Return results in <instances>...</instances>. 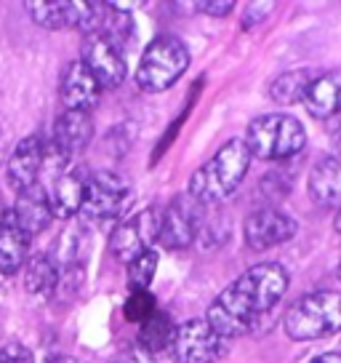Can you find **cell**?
<instances>
[{"label":"cell","instance_id":"cell-1","mask_svg":"<svg viewBox=\"0 0 341 363\" xmlns=\"http://www.w3.org/2000/svg\"><path fill=\"white\" fill-rule=\"evenodd\" d=\"M288 289V272L280 262H262L238 275L208 307L205 323L221 340L248 334L259 318H264Z\"/></svg>","mask_w":341,"mask_h":363},{"label":"cell","instance_id":"cell-2","mask_svg":"<svg viewBox=\"0 0 341 363\" xmlns=\"http://www.w3.org/2000/svg\"><path fill=\"white\" fill-rule=\"evenodd\" d=\"M250 169V152L243 139H229L211 160L190 177V198L197 206H219L238 193Z\"/></svg>","mask_w":341,"mask_h":363},{"label":"cell","instance_id":"cell-3","mask_svg":"<svg viewBox=\"0 0 341 363\" xmlns=\"http://www.w3.org/2000/svg\"><path fill=\"white\" fill-rule=\"evenodd\" d=\"M307 142V131L291 115L270 113L248 123L243 145L250 152V158L259 160H288L299 155Z\"/></svg>","mask_w":341,"mask_h":363},{"label":"cell","instance_id":"cell-4","mask_svg":"<svg viewBox=\"0 0 341 363\" xmlns=\"http://www.w3.org/2000/svg\"><path fill=\"white\" fill-rule=\"evenodd\" d=\"M285 334L294 342L323 340L341 331V294L339 291H309L288 307L283 318Z\"/></svg>","mask_w":341,"mask_h":363},{"label":"cell","instance_id":"cell-5","mask_svg":"<svg viewBox=\"0 0 341 363\" xmlns=\"http://www.w3.org/2000/svg\"><path fill=\"white\" fill-rule=\"evenodd\" d=\"M190 67V48L176 35H158L149 40L137 67V86L147 94L168 91Z\"/></svg>","mask_w":341,"mask_h":363},{"label":"cell","instance_id":"cell-6","mask_svg":"<svg viewBox=\"0 0 341 363\" xmlns=\"http://www.w3.org/2000/svg\"><path fill=\"white\" fill-rule=\"evenodd\" d=\"M131 201V184L115 171H96L86 179L78 214L91 225H110Z\"/></svg>","mask_w":341,"mask_h":363},{"label":"cell","instance_id":"cell-7","mask_svg":"<svg viewBox=\"0 0 341 363\" xmlns=\"http://www.w3.org/2000/svg\"><path fill=\"white\" fill-rule=\"evenodd\" d=\"M227 340H221L216 331L205 323V318H192L176 326L170 342V358L176 363H216L224 355Z\"/></svg>","mask_w":341,"mask_h":363},{"label":"cell","instance_id":"cell-8","mask_svg":"<svg viewBox=\"0 0 341 363\" xmlns=\"http://www.w3.org/2000/svg\"><path fill=\"white\" fill-rule=\"evenodd\" d=\"M160 230V208H141L139 214L128 216L125 222L115 227L112 238H110V251L117 262L131 264L141 257L144 251L152 249V243L158 240Z\"/></svg>","mask_w":341,"mask_h":363},{"label":"cell","instance_id":"cell-9","mask_svg":"<svg viewBox=\"0 0 341 363\" xmlns=\"http://www.w3.org/2000/svg\"><path fill=\"white\" fill-rule=\"evenodd\" d=\"M54 155V169H51V177H48V184L40 187L43 195H46V203L51 208V216L54 219H69L80 211V203H83V190H86V174L75 166H69V160H64L62 155Z\"/></svg>","mask_w":341,"mask_h":363},{"label":"cell","instance_id":"cell-10","mask_svg":"<svg viewBox=\"0 0 341 363\" xmlns=\"http://www.w3.org/2000/svg\"><path fill=\"white\" fill-rule=\"evenodd\" d=\"M80 62L88 67V72L93 75V80L99 83V89H117L128 75L125 67L123 51L107 40L102 33L86 35L83 40V51H80Z\"/></svg>","mask_w":341,"mask_h":363},{"label":"cell","instance_id":"cell-11","mask_svg":"<svg viewBox=\"0 0 341 363\" xmlns=\"http://www.w3.org/2000/svg\"><path fill=\"white\" fill-rule=\"evenodd\" d=\"M296 233H299V222L280 208H259L243 222L245 246L253 251H267L280 243H288Z\"/></svg>","mask_w":341,"mask_h":363},{"label":"cell","instance_id":"cell-12","mask_svg":"<svg viewBox=\"0 0 341 363\" xmlns=\"http://www.w3.org/2000/svg\"><path fill=\"white\" fill-rule=\"evenodd\" d=\"M197 235V203L192 198H176L166 208H160L158 240L166 249H187Z\"/></svg>","mask_w":341,"mask_h":363},{"label":"cell","instance_id":"cell-13","mask_svg":"<svg viewBox=\"0 0 341 363\" xmlns=\"http://www.w3.org/2000/svg\"><path fill=\"white\" fill-rule=\"evenodd\" d=\"M46 163V145L37 136H24L8 158L6 179L13 187V193L22 195L40 187V174Z\"/></svg>","mask_w":341,"mask_h":363},{"label":"cell","instance_id":"cell-14","mask_svg":"<svg viewBox=\"0 0 341 363\" xmlns=\"http://www.w3.org/2000/svg\"><path fill=\"white\" fill-rule=\"evenodd\" d=\"M93 139V121L91 113H75L64 110L54 123L51 131V150L64 160H72L91 145Z\"/></svg>","mask_w":341,"mask_h":363},{"label":"cell","instance_id":"cell-15","mask_svg":"<svg viewBox=\"0 0 341 363\" xmlns=\"http://www.w3.org/2000/svg\"><path fill=\"white\" fill-rule=\"evenodd\" d=\"M59 94H62V102L67 110H75V113H91L96 102H99V83L93 80V75L88 72V67L75 59L69 62L64 72H62V86H59Z\"/></svg>","mask_w":341,"mask_h":363},{"label":"cell","instance_id":"cell-16","mask_svg":"<svg viewBox=\"0 0 341 363\" xmlns=\"http://www.w3.org/2000/svg\"><path fill=\"white\" fill-rule=\"evenodd\" d=\"M30 259V235L24 233L13 211L8 208L0 216V272L13 275Z\"/></svg>","mask_w":341,"mask_h":363},{"label":"cell","instance_id":"cell-17","mask_svg":"<svg viewBox=\"0 0 341 363\" xmlns=\"http://www.w3.org/2000/svg\"><path fill=\"white\" fill-rule=\"evenodd\" d=\"M307 193L312 203L341 206V155H328L312 166Z\"/></svg>","mask_w":341,"mask_h":363},{"label":"cell","instance_id":"cell-18","mask_svg":"<svg viewBox=\"0 0 341 363\" xmlns=\"http://www.w3.org/2000/svg\"><path fill=\"white\" fill-rule=\"evenodd\" d=\"M304 107L318 121L341 113V69H330L312 80L307 96H304Z\"/></svg>","mask_w":341,"mask_h":363},{"label":"cell","instance_id":"cell-19","mask_svg":"<svg viewBox=\"0 0 341 363\" xmlns=\"http://www.w3.org/2000/svg\"><path fill=\"white\" fill-rule=\"evenodd\" d=\"M11 211H13V216H16L19 227H22L30 238L37 235L40 230H46V227L51 225V219H54V216H51V208H48V203H46V195H43L40 187H35L30 193L19 195L16 208H11Z\"/></svg>","mask_w":341,"mask_h":363},{"label":"cell","instance_id":"cell-20","mask_svg":"<svg viewBox=\"0 0 341 363\" xmlns=\"http://www.w3.org/2000/svg\"><path fill=\"white\" fill-rule=\"evenodd\" d=\"M318 78L312 69H288L283 75H277L270 86V99L277 104H299L304 102L312 80Z\"/></svg>","mask_w":341,"mask_h":363},{"label":"cell","instance_id":"cell-21","mask_svg":"<svg viewBox=\"0 0 341 363\" xmlns=\"http://www.w3.org/2000/svg\"><path fill=\"white\" fill-rule=\"evenodd\" d=\"M139 326H141V329H139V345L147 352L168 350L170 342H173V334H176V323H173L170 313H166V310H155V313H152L144 323H139Z\"/></svg>","mask_w":341,"mask_h":363},{"label":"cell","instance_id":"cell-22","mask_svg":"<svg viewBox=\"0 0 341 363\" xmlns=\"http://www.w3.org/2000/svg\"><path fill=\"white\" fill-rule=\"evenodd\" d=\"M57 281H59V272L51 257L37 254L33 259H27V264H24V289L30 294L48 296L57 289Z\"/></svg>","mask_w":341,"mask_h":363},{"label":"cell","instance_id":"cell-23","mask_svg":"<svg viewBox=\"0 0 341 363\" xmlns=\"http://www.w3.org/2000/svg\"><path fill=\"white\" fill-rule=\"evenodd\" d=\"M24 9L46 30H67V3H62V0H54V3L33 0V3H24Z\"/></svg>","mask_w":341,"mask_h":363},{"label":"cell","instance_id":"cell-24","mask_svg":"<svg viewBox=\"0 0 341 363\" xmlns=\"http://www.w3.org/2000/svg\"><path fill=\"white\" fill-rule=\"evenodd\" d=\"M158 251H144L141 257L128 264V284H131V291H137V289H149L152 281H155V270H158Z\"/></svg>","mask_w":341,"mask_h":363},{"label":"cell","instance_id":"cell-25","mask_svg":"<svg viewBox=\"0 0 341 363\" xmlns=\"http://www.w3.org/2000/svg\"><path fill=\"white\" fill-rule=\"evenodd\" d=\"M155 310H158V302H155V296L149 294V289H137V291H131L123 305L125 318L134 320V323H144Z\"/></svg>","mask_w":341,"mask_h":363},{"label":"cell","instance_id":"cell-26","mask_svg":"<svg viewBox=\"0 0 341 363\" xmlns=\"http://www.w3.org/2000/svg\"><path fill=\"white\" fill-rule=\"evenodd\" d=\"M0 363H35L33 352L19 342H8L0 347Z\"/></svg>","mask_w":341,"mask_h":363},{"label":"cell","instance_id":"cell-27","mask_svg":"<svg viewBox=\"0 0 341 363\" xmlns=\"http://www.w3.org/2000/svg\"><path fill=\"white\" fill-rule=\"evenodd\" d=\"M197 9L205 11L208 16H227V13L235 11V3L232 0H224V3H197Z\"/></svg>","mask_w":341,"mask_h":363},{"label":"cell","instance_id":"cell-28","mask_svg":"<svg viewBox=\"0 0 341 363\" xmlns=\"http://www.w3.org/2000/svg\"><path fill=\"white\" fill-rule=\"evenodd\" d=\"M309 363H341V352L339 350H328V352H320L315 355Z\"/></svg>","mask_w":341,"mask_h":363},{"label":"cell","instance_id":"cell-29","mask_svg":"<svg viewBox=\"0 0 341 363\" xmlns=\"http://www.w3.org/2000/svg\"><path fill=\"white\" fill-rule=\"evenodd\" d=\"M48 363H78V361H72L67 355H54V358H48Z\"/></svg>","mask_w":341,"mask_h":363},{"label":"cell","instance_id":"cell-30","mask_svg":"<svg viewBox=\"0 0 341 363\" xmlns=\"http://www.w3.org/2000/svg\"><path fill=\"white\" fill-rule=\"evenodd\" d=\"M333 225H336V230L341 233V208H339V214H336V222H333Z\"/></svg>","mask_w":341,"mask_h":363},{"label":"cell","instance_id":"cell-31","mask_svg":"<svg viewBox=\"0 0 341 363\" xmlns=\"http://www.w3.org/2000/svg\"><path fill=\"white\" fill-rule=\"evenodd\" d=\"M339 155H341V136H339Z\"/></svg>","mask_w":341,"mask_h":363},{"label":"cell","instance_id":"cell-32","mask_svg":"<svg viewBox=\"0 0 341 363\" xmlns=\"http://www.w3.org/2000/svg\"><path fill=\"white\" fill-rule=\"evenodd\" d=\"M339 278H341V262H339Z\"/></svg>","mask_w":341,"mask_h":363}]
</instances>
